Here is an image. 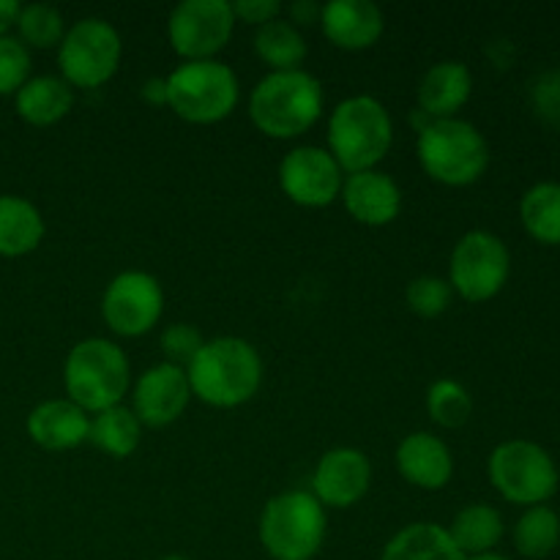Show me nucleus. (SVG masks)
I'll list each match as a JSON object with an SVG mask.
<instances>
[{
	"label": "nucleus",
	"mask_w": 560,
	"mask_h": 560,
	"mask_svg": "<svg viewBox=\"0 0 560 560\" xmlns=\"http://www.w3.org/2000/svg\"><path fill=\"white\" fill-rule=\"evenodd\" d=\"M320 14L323 5L315 3V0H295V3L290 5V22H293L295 27L315 25V22H320Z\"/></svg>",
	"instance_id": "nucleus-36"
},
{
	"label": "nucleus",
	"mask_w": 560,
	"mask_h": 560,
	"mask_svg": "<svg viewBox=\"0 0 560 560\" xmlns=\"http://www.w3.org/2000/svg\"><path fill=\"white\" fill-rule=\"evenodd\" d=\"M159 560H189V558H184V556H164V558H159Z\"/></svg>",
	"instance_id": "nucleus-40"
},
{
	"label": "nucleus",
	"mask_w": 560,
	"mask_h": 560,
	"mask_svg": "<svg viewBox=\"0 0 560 560\" xmlns=\"http://www.w3.org/2000/svg\"><path fill=\"white\" fill-rule=\"evenodd\" d=\"M452 284L443 277H424L410 279L408 288H405V301H408V310L416 312L419 317H441L443 312L452 306Z\"/></svg>",
	"instance_id": "nucleus-31"
},
{
	"label": "nucleus",
	"mask_w": 560,
	"mask_h": 560,
	"mask_svg": "<svg viewBox=\"0 0 560 560\" xmlns=\"http://www.w3.org/2000/svg\"><path fill=\"white\" fill-rule=\"evenodd\" d=\"M31 49L16 36H0V96H14L31 80Z\"/></svg>",
	"instance_id": "nucleus-32"
},
{
	"label": "nucleus",
	"mask_w": 560,
	"mask_h": 560,
	"mask_svg": "<svg viewBox=\"0 0 560 560\" xmlns=\"http://www.w3.org/2000/svg\"><path fill=\"white\" fill-rule=\"evenodd\" d=\"M419 164L443 186H470L490 167V145L470 120H427L419 129Z\"/></svg>",
	"instance_id": "nucleus-6"
},
{
	"label": "nucleus",
	"mask_w": 560,
	"mask_h": 560,
	"mask_svg": "<svg viewBox=\"0 0 560 560\" xmlns=\"http://www.w3.org/2000/svg\"><path fill=\"white\" fill-rule=\"evenodd\" d=\"M27 438L44 452H71L88 443V432H91V416L71 402L69 397L63 399H44L36 408L27 413Z\"/></svg>",
	"instance_id": "nucleus-19"
},
{
	"label": "nucleus",
	"mask_w": 560,
	"mask_h": 560,
	"mask_svg": "<svg viewBox=\"0 0 560 560\" xmlns=\"http://www.w3.org/2000/svg\"><path fill=\"white\" fill-rule=\"evenodd\" d=\"M191 402V386L186 370L159 361L137 377L131 388V410L142 427L162 430L178 421Z\"/></svg>",
	"instance_id": "nucleus-14"
},
{
	"label": "nucleus",
	"mask_w": 560,
	"mask_h": 560,
	"mask_svg": "<svg viewBox=\"0 0 560 560\" xmlns=\"http://www.w3.org/2000/svg\"><path fill=\"white\" fill-rule=\"evenodd\" d=\"M233 14L235 20L246 22V25H266V22L282 16V3L279 0H235Z\"/></svg>",
	"instance_id": "nucleus-35"
},
{
	"label": "nucleus",
	"mask_w": 560,
	"mask_h": 560,
	"mask_svg": "<svg viewBox=\"0 0 560 560\" xmlns=\"http://www.w3.org/2000/svg\"><path fill=\"white\" fill-rule=\"evenodd\" d=\"M66 36L63 11L49 3H27L22 5L16 16V38L27 49H49L58 47Z\"/></svg>",
	"instance_id": "nucleus-29"
},
{
	"label": "nucleus",
	"mask_w": 560,
	"mask_h": 560,
	"mask_svg": "<svg viewBox=\"0 0 560 560\" xmlns=\"http://www.w3.org/2000/svg\"><path fill=\"white\" fill-rule=\"evenodd\" d=\"M530 104L547 126L560 129V69L536 77L534 85H530Z\"/></svg>",
	"instance_id": "nucleus-34"
},
{
	"label": "nucleus",
	"mask_w": 560,
	"mask_h": 560,
	"mask_svg": "<svg viewBox=\"0 0 560 560\" xmlns=\"http://www.w3.org/2000/svg\"><path fill=\"white\" fill-rule=\"evenodd\" d=\"M74 107V88L55 74L31 77L20 91L14 93V109L25 124L47 129L60 124Z\"/></svg>",
	"instance_id": "nucleus-21"
},
{
	"label": "nucleus",
	"mask_w": 560,
	"mask_h": 560,
	"mask_svg": "<svg viewBox=\"0 0 560 560\" xmlns=\"http://www.w3.org/2000/svg\"><path fill=\"white\" fill-rule=\"evenodd\" d=\"M492 487L517 506H545L558 490V465L547 448L530 441H506L487 463Z\"/></svg>",
	"instance_id": "nucleus-9"
},
{
	"label": "nucleus",
	"mask_w": 560,
	"mask_h": 560,
	"mask_svg": "<svg viewBox=\"0 0 560 560\" xmlns=\"http://www.w3.org/2000/svg\"><path fill=\"white\" fill-rule=\"evenodd\" d=\"M164 312V290L148 271H120L109 279L102 295V317L118 337H145L159 326Z\"/></svg>",
	"instance_id": "nucleus-12"
},
{
	"label": "nucleus",
	"mask_w": 560,
	"mask_h": 560,
	"mask_svg": "<svg viewBox=\"0 0 560 560\" xmlns=\"http://www.w3.org/2000/svg\"><path fill=\"white\" fill-rule=\"evenodd\" d=\"M474 74L463 60H441L430 66L419 82V113L427 120L457 118L459 109L470 102Z\"/></svg>",
	"instance_id": "nucleus-20"
},
{
	"label": "nucleus",
	"mask_w": 560,
	"mask_h": 560,
	"mask_svg": "<svg viewBox=\"0 0 560 560\" xmlns=\"http://www.w3.org/2000/svg\"><path fill=\"white\" fill-rule=\"evenodd\" d=\"M47 224L27 197L0 195V257H25L38 249Z\"/></svg>",
	"instance_id": "nucleus-22"
},
{
	"label": "nucleus",
	"mask_w": 560,
	"mask_h": 560,
	"mask_svg": "<svg viewBox=\"0 0 560 560\" xmlns=\"http://www.w3.org/2000/svg\"><path fill=\"white\" fill-rule=\"evenodd\" d=\"M427 413L438 427L457 430V427L468 424V419L474 416V397L459 381L441 377L427 388Z\"/></svg>",
	"instance_id": "nucleus-30"
},
{
	"label": "nucleus",
	"mask_w": 560,
	"mask_h": 560,
	"mask_svg": "<svg viewBox=\"0 0 560 560\" xmlns=\"http://www.w3.org/2000/svg\"><path fill=\"white\" fill-rule=\"evenodd\" d=\"M394 459H397L399 476L410 487H419L427 492L443 490L454 476V454L448 443L424 430L405 435Z\"/></svg>",
	"instance_id": "nucleus-17"
},
{
	"label": "nucleus",
	"mask_w": 560,
	"mask_h": 560,
	"mask_svg": "<svg viewBox=\"0 0 560 560\" xmlns=\"http://www.w3.org/2000/svg\"><path fill=\"white\" fill-rule=\"evenodd\" d=\"M372 487V463L364 452L350 446L331 448L312 470V495L323 509H350L366 498Z\"/></svg>",
	"instance_id": "nucleus-15"
},
{
	"label": "nucleus",
	"mask_w": 560,
	"mask_h": 560,
	"mask_svg": "<svg viewBox=\"0 0 560 560\" xmlns=\"http://www.w3.org/2000/svg\"><path fill=\"white\" fill-rule=\"evenodd\" d=\"M252 47L271 71L301 69L306 52H310V44H306L301 27H295L290 20H282V16L257 27Z\"/></svg>",
	"instance_id": "nucleus-24"
},
{
	"label": "nucleus",
	"mask_w": 560,
	"mask_h": 560,
	"mask_svg": "<svg viewBox=\"0 0 560 560\" xmlns=\"http://www.w3.org/2000/svg\"><path fill=\"white\" fill-rule=\"evenodd\" d=\"M448 536L465 558L495 552L498 541L503 539V517L498 509L487 503H470L463 512H457L454 523L448 525Z\"/></svg>",
	"instance_id": "nucleus-25"
},
{
	"label": "nucleus",
	"mask_w": 560,
	"mask_h": 560,
	"mask_svg": "<svg viewBox=\"0 0 560 560\" xmlns=\"http://www.w3.org/2000/svg\"><path fill=\"white\" fill-rule=\"evenodd\" d=\"M328 514L306 490H288L262 506L257 536L273 560H315L326 545Z\"/></svg>",
	"instance_id": "nucleus-5"
},
{
	"label": "nucleus",
	"mask_w": 560,
	"mask_h": 560,
	"mask_svg": "<svg viewBox=\"0 0 560 560\" xmlns=\"http://www.w3.org/2000/svg\"><path fill=\"white\" fill-rule=\"evenodd\" d=\"M328 153L345 175L377 170L394 145V120L386 104L366 93L342 98L328 115Z\"/></svg>",
	"instance_id": "nucleus-3"
},
{
	"label": "nucleus",
	"mask_w": 560,
	"mask_h": 560,
	"mask_svg": "<svg viewBox=\"0 0 560 560\" xmlns=\"http://www.w3.org/2000/svg\"><path fill=\"white\" fill-rule=\"evenodd\" d=\"M381 560H465V556L448 536V528L438 523H413L386 541Z\"/></svg>",
	"instance_id": "nucleus-23"
},
{
	"label": "nucleus",
	"mask_w": 560,
	"mask_h": 560,
	"mask_svg": "<svg viewBox=\"0 0 560 560\" xmlns=\"http://www.w3.org/2000/svg\"><path fill=\"white\" fill-rule=\"evenodd\" d=\"M323 82L304 69L268 71L249 93V118L271 140H295L323 118Z\"/></svg>",
	"instance_id": "nucleus-2"
},
{
	"label": "nucleus",
	"mask_w": 560,
	"mask_h": 560,
	"mask_svg": "<svg viewBox=\"0 0 560 560\" xmlns=\"http://www.w3.org/2000/svg\"><path fill=\"white\" fill-rule=\"evenodd\" d=\"M525 233L545 246H560V184L545 180L530 186L520 202Z\"/></svg>",
	"instance_id": "nucleus-27"
},
{
	"label": "nucleus",
	"mask_w": 560,
	"mask_h": 560,
	"mask_svg": "<svg viewBox=\"0 0 560 560\" xmlns=\"http://www.w3.org/2000/svg\"><path fill=\"white\" fill-rule=\"evenodd\" d=\"M202 345H206V339H202L200 328L191 326V323H170L167 328H162V337H159L164 361L180 366V370L191 364V359L200 353Z\"/></svg>",
	"instance_id": "nucleus-33"
},
{
	"label": "nucleus",
	"mask_w": 560,
	"mask_h": 560,
	"mask_svg": "<svg viewBox=\"0 0 560 560\" xmlns=\"http://www.w3.org/2000/svg\"><path fill=\"white\" fill-rule=\"evenodd\" d=\"M191 397L211 408H241L262 386V359L252 342L241 337L206 339L200 353L186 366Z\"/></svg>",
	"instance_id": "nucleus-1"
},
{
	"label": "nucleus",
	"mask_w": 560,
	"mask_h": 560,
	"mask_svg": "<svg viewBox=\"0 0 560 560\" xmlns=\"http://www.w3.org/2000/svg\"><path fill=\"white\" fill-rule=\"evenodd\" d=\"M345 211L366 228H386L402 213V189L383 170L345 175L342 195Z\"/></svg>",
	"instance_id": "nucleus-16"
},
{
	"label": "nucleus",
	"mask_w": 560,
	"mask_h": 560,
	"mask_svg": "<svg viewBox=\"0 0 560 560\" xmlns=\"http://www.w3.org/2000/svg\"><path fill=\"white\" fill-rule=\"evenodd\" d=\"M512 273L509 246L490 230H470L457 241L448 260V284L470 304L490 301L506 288Z\"/></svg>",
	"instance_id": "nucleus-10"
},
{
	"label": "nucleus",
	"mask_w": 560,
	"mask_h": 560,
	"mask_svg": "<svg viewBox=\"0 0 560 560\" xmlns=\"http://www.w3.org/2000/svg\"><path fill=\"white\" fill-rule=\"evenodd\" d=\"M140 96L148 104H153V107H167V80L164 77H151V80L142 82Z\"/></svg>",
	"instance_id": "nucleus-37"
},
{
	"label": "nucleus",
	"mask_w": 560,
	"mask_h": 560,
	"mask_svg": "<svg viewBox=\"0 0 560 560\" xmlns=\"http://www.w3.org/2000/svg\"><path fill=\"white\" fill-rule=\"evenodd\" d=\"M465 560H512V558L501 556V552H485V556H474V558H465Z\"/></svg>",
	"instance_id": "nucleus-39"
},
{
	"label": "nucleus",
	"mask_w": 560,
	"mask_h": 560,
	"mask_svg": "<svg viewBox=\"0 0 560 560\" xmlns=\"http://www.w3.org/2000/svg\"><path fill=\"white\" fill-rule=\"evenodd\" d=\"M235 31L230 0H184L170 11L167 38L184 60H213Z\"/></svg>",
	"instance_id": "nucleus-11"
},
{
	"label": "nucleus",
	"mask_w": 560,
	"mask_h": 560,
	"mask_svg": "<svg viewBox=\"0 0 560 560\" xmlns=\"http://www.w3.org/2000/svg\"><path fill=\"white\" fill-rule=\"evenodd\" d=\"M320 25L334 47L361 52L381 42L386 31V16L381 5L372 0H331L323 5Z\"/></svg>",
	"instance_id": "nucleus-18"
},
{
	"label": "nucleus",
	"mask_w": 560,
	"mask_h": 560,
	"mask_svg": "<svg viewBox=\"0 0 560 560\" xmlns=\"http://www.w3.org/2000/svg\"><path fill=\"white\" fill-rule=\"evenodd\" d=\"M22 3H16V0H0V36H9L11 27H16Z\"/></svg>",
	"instance_id": "nucleus-38"
},
{
	"label": "nucleus",
	"mask_w": 560,
	"mask_h": 560,
	"mask_svg": "<svg viewBox=\"0 0 560 560\" xmlns=\"http://www.w3.org/2000/svg\"><path fill=\"white\" fill-rule=\"evenodd\" d=\"M124 60V42L113 22L104 16H82L66 27L63 42L58 44L60 77L71 88H102L118 71Z\"/></svg>",
	"instance_id": "nucleus-8"
},
{
	"label": "nucleus",
	"mask_w": 560,
	"mask_h": 560,
	"mask_svg": "<svg viewBox=\"0 0 560 560\" xmlns=\"http://www.w3.org/2000/svg\"><path fill=\"white\" fill-rule=\"evenodd\" d=\"M167 107L178 118L211 126L230 118L241 98L238 74L224 60H184L170 71Z\"/></svg>",
	"instance_id": "nucleus-7"
},
{
	"label": "nucleus",
	"mask_w": 560,
	"mask_h": 560,
	"mask_svg": "<svg viewBox=\"0 0 560 560\" xmlns=\"http://www.w3.org/2000/svg\"><path fill=\"white\" fill-rule=\"evenodd\" d=\"M560 545V517L550 506L525 509L523 517L514 525V547L523 558L541 560L558 550Z\"/></svg>",
	"instance_id": "nucleus-28"
},
{
	"label": "nucleus",
	"mask_w": 560,
	"mask_h": 560,
	"mask_svg": "<svg viewBox=\"0 0 560 560\" xmlns=\"http://www.w3.org/2000/svg\"><path fill=\"white\" fill-rule=\"evenodd\" d=\"M142 430L140 419L135 410L126 405H115V408L102 410V413L91 416V432H88V443L98 448V452L109 454L115 459H126L140 448Z\"/></svg>",
	"instance_id": "nucleus-26"
},
{
	"label": "nucleus",
	"mask_w": 560,
	"mask_h": 560,
	"mask_svg": "<svg viewBox=\"0 0 560 560\" xmlns=\"http://www.w3.org/2000/svg\"><path fill=\"white\" fill-rule=\"evenodd\" d=\"M66 397L88 416L124 405L131 388V361L118 342L88 337L69 350L63 364Z\"/></svg>",
	"instance_id": "nucleus-4"
},
{
	"label": "nucleus",
	"mask_w": 560,
	"mask_h": 560,
	"mask_svg": "<svg viewBox=\"0 0 560 560\" xmlns=\"http://www.w3.org/2000/svg\"><path fill=\"white\" fill-rule=\"evenodd\" d=\"M345 173L320 145H299L279 162V186L301 208H328L342 195Z\"/></svg>",
	"instance_id": "nucleus-13"
}]
</instances>
